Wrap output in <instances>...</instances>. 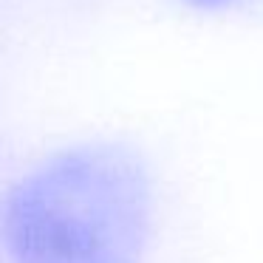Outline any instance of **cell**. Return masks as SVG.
Returning a JSON list of instances; mask_svg holds the SVG:
<instances>
[{"label":"cell","mask_w":263,"mask_h":263,"mask_svg":"<svg viewBox=\"0 0 263 263\" xmlns=\"http://www.w3.org/2000/svg\"><path fill=\"white\" fill-rule=\"evenodd\" d=\"M153 227V181L122 142L51 156L0 201V246L12 263H142Z\"/></svg>","instance_id":"cell-1"},{"label":"cell","mask_w":263,"mask_h":263,"mask_svg":"<svg viewBox=\"0 0 263 263\" xmlns=\"http://www.w3.org/2000/svg\"><path fill=\"white\" fill-rule=\"evenodd\" d=\"M184 3L198 9H221V6H229V3H238V0H184Z\"/></svg>","instance_id":"cell-2"}]
</instances>
